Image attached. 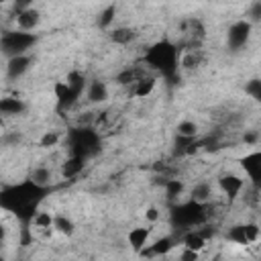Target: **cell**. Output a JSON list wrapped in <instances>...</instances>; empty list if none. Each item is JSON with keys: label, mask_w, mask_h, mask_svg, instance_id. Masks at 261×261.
<instances>
[{"label": "cell", "mask_w": 261, "mask_h": 261, "mask_svg": "<svg viewBox=\"0 0 261 261\" xmlns=\"http://www.w3.org/2000/svg\"><path fill=\"white\" fill-rule=\"evenodd\" d=\"M47 194L49 186H39L29 177L20 184L4 186L0 190V206L12 212L20 220V224H33V218L37 216V206Z\"/></svg>", "instance_id": "6da1fadb"}, {"label": "cell", "mask_w": 261, "mask_h": 261, "mask_svg": "<svg viewBox=\"0 0 261 261\" xmlns=\"http://www.w3.org/2000/svg\"><path fill=\"white\" fill-rule=\"evenodd\" d=\"M145 63L149 67H153L157 73L163 75V80H167V84H177L179 75V49L175 43L161 39L157 43H153L147 53H145Z\"/></svg>", "instance_id": "7a4b0ae2"}, {"label": "cell", "mask_w": 261, "mask_h": 261, "mask_svg": "<svg viewBox=\"0 0 261 261\" xmlns=\"http://www.w3.org/2000/svg\"><path fill=\"white\" fill-rule=\"evenodd\" d=\"M169 220H171V226L173 228L188 232L192 228L202 226L208 220V206H206V202H198V200H192L190 198L188 202H181V204H173L171 206Z\"/></svg>", "instance_id": "3957f363"}, {"label": "cell", "mask_w": 261, "mask_h": 261, "mask_svg": "<svg viewBox=\"0 0 261 261\" xmlns=\"http://www.w3.org/2000/svg\"><path fill=\"white\" fill-rule=\"evenodd\" d=\"M67 145H69L71 155H82V157L90 159L96 153H100L102 139H100V135H98L96 128L82 124V126L69 128V133H67Z\"/></svg>", "instance_id": "277c9868"}, {"label": "cell", "mask_w": 261, "mask_h": 261, "mask_svg": "<svg viewBox=\"0 0 261 261\" xmlns=\"http://www.w3.org/2000/svg\"><path fill=\"white\" fill-rule=\"evenodd\" d=\"M37 43V35L31 31H4L0 37V47L6 57L24 55Z\"/></svg>", "instance_id": "5b68a950"}, {"label": "cell", "mask_w": 261, "mask_h": 261, "mask_svg": "<svg viewBox=\"0 0 261 261\" xmlns=\"http://www.w3.org/2000/svg\"><path fill=\"white\" fill-rule=\"evenodd\" d=\"M249 37H251V22L249 20H237L234 24L228 27V33H226V47L237 53L241 51L247 43H249Z\"/></svg>", "instance_id": "8992f818"}, {"label": "cell", "mask_w": 261, "mask_h": 261, "mask_svg": "<svg viewBox=\"0 0 261 261\" xmlns=\"http://www.w3.org/2000/svg\"><path fill=\"white\" fill-rule=\"evenodd\" d=\"M243 171L247 173L253 190H261V151H251L239 159Z\"/></svg>", "instance_id": "52a82bcc"}, {"label": "cell", "mask_w": 261, "mask_h": 261, "mask_svg": "<svg viewBox=\"0 0 261 261\" xmlns=\"http://www.w3.org/2000/svg\"><path fill=\"white\" fill-rule=\"evenodd\" d=\"M31 63H33V59H31L27 53H24V55L8 57V63H6V75H8V80H16V77H20L22 73H27L29 67H31Z\"/></svg>", "instance_id": "ba28073f"}, {"label": "cell", "mask_w": 261, "mask_h": 261, "mask_svg": "<svg viewBox=\"0 0 261 261\" xmlns=\"http://www.w3.org/2000/svg\"><path fill=\"white\" fill-rule=\"evenodd\" d=\"M53 92H55V98H57V110H65V108H69V106L80 98V96L73 94V90L69 88L67 82H55Z\"/></svg>", "instance_id": "9c48e42d"}, {"label": "cell", "mask_w": 261, "mask_h": 261, "mask_svg": "<svg viewBox=\"0 0 261 261\" xmlns=\"http://www.w3.org/2000/svg\"><path fill=\"white\" fill-rule=\"evenodd\" d=\"M202 143L196 141V137H188V135H175L173 141V157H184V155H192Z\"/></svg>", "instance_id": "30bf717a"}, {"label": "cell", "mask_w": 261, "mask_h": 261, "mask_svg": "<svg viewBox=\"0 0 261 261\" xmlns=\"http://www.w3.org/2000/svg\"><path fill=\"white\" fill-rule=\"evenodd\" d=\"M218 186H220V190H222L230 200H234V198L239 196V192L243 190L245 181H243L239 175H234V173H224V175H220Z\"/></svg>", "instance_id": "8fae6325"}, {"label": "cell", "mask_w": 261, "mask_h": 261, "mask_svg": "<svg viewBox=\"0 0 261 261\" xmlns=\"http://www.w3.org/2000/svg\"><path fill=\"white\" fill-rule=\"evenodd\" d=\"M39 20H41V14H39V10H35L33 6L20 8L18 14H16V22H18V27H20L22 31H33V29L39 24Z\"/></svg>", "instance_id": "7c38bea8"}, {"label": "cell", "mask_w": 261, "mask_h": 261, "mask_svg": "<svg viewBox=\"0 0 261 261\" xmlns=\"http://www.w3.org/2000/svg\"><path fill=\"white\" fill-rule=\"evenodd\" d=\"M149 234H151V230H149L147 226H137V228H133V230L128 232V237H126L130 249H133L135 253H141V251L145 249L147 241H149Z\"/></svg>", "instance_id": "4fadbf2b"}, {"label": "cell", "mask_w": 261, "mask_h": 261, "mask_svg": "<svg viewBox=\"0 0 261 261\" xmlns=\"http://www.w3.org/2000/svg\"><path fill=\"white\" fill-rule=\"evenodd\" d=\"M24 102L20 98H2L0 100V112L4 116H16V114H22L24 112Z\"/></svg>", "instance_id": "5bb4252c"}, {"label": "cell", "mask_w": 261, "mask_h": 261, "mask_svg": "<svg viewBox=\"0 0 261 261\" xmlns=\"http://www.w3.org/2000/svg\"><path fill=\"white\" fill-rule=\"evenodd\" d=\"M108 37H110V41L116 43V45H128V43L137 37V33H135V29H130V27H116V29L110 31Z\"/></svg>", "instance_id": "9a60e30c"}, {"label": "cell", "mask_w": 261, "mask_h": 261, "mask_svg": "<svg viewBox=\"0 0 261 261\" xmlns=\"http://www.w3.org/2000/svg\"><path fill=\"white\" fill-rule=\"evenodd\" d=\"M84 165H86V157H82V155H71V157L63 163V167H61L63 177H75V175L84 169Z\"/></svg>", "instance_id": "2e32d148"}, {"label": "cell", "mask_w": 261, "mask_h": 261, "mask_svg": "<svg viewBox=\"0 0 261 261\" xmlns=\"http://www.w3.org/2000/svg\"><path fill=\"white\" fill-rule=\"evenodd\" d=\"M106 98H108V88H106V84L100 82V80L90 82V86H88V100H90V102H104Z\"/></svg>", "instance_id": "e0dca14e"}, {"label": "cell", "mask_w": 261, "mask_h": 261, "mask_svg": "<svg viewBox=\"0 0 261 261\" xmlns=\"http://www.w3.org/2000/svg\"><path fill=\"white\" fill-rule=\"evenodd\" d=\"M204 245H206V237L198 228H192V230H188L184 234V247L194 249V251H200V249H204Z\"/></svg>", "instance_id": "ac0fdd59"}, {"label": "cell", "mask_w": 261, "mask_h": 261, "mask_svg": "<svg viewBox=\"0 0 261 261\" xmlns=\"http://www.w3.org/2000/svg\"><path fill=\"white\" fill-rule=\"evenodd\" d=\"M155 88V77H147V75H141L137 82H135V96L139 98H147Z\"/></svg>", "instance_id": "d6986e66"}, {"label": "cell", "mask_w": 261, "mask_h": 261, "mask_svg": "<svg viewBox=\"0 0 261 261\" xmlns=\"http://www.w3.org/2000/svg\"><path fill=\"white\" fill-rule=\"evenodd\" d=\"M171 247H173V241H171L169 237H163V239H157V241L149 247V251H141V255H163V253H167Z\"/></svg>", "instance_id": "ffe728a7"}, {"label": "cell", "mask_w": 261, "mask_h": 261, "mask_svg": "<svg viewBox=\"0 0 261 261\" xmlns=\"http://www.w3.org/2000/svg\"><path fill=\"white\" fill-rule=\"evenodd\" d=\"M226 239L232 241V243H237V245H247V243H251L249 237H247L245 224H234V226H230L228 232H226Z\"/></svg>", "instance_id": "44dd1931"}, {"label": "cell", "mask_w": 261, "mask_h": 261, "mask_svg": "<svg viewBox=\"0 0 261 261\" xmlns=\"http://www.w3.org/2000/svg\"><path fill=\"white\" fill-rule=\"evenodd\" d=\"M65 82L69 84V88L73 90L75 96H80V94L84 92V88H86V77H84V73H80V71H69L67 77H65Z\"/></svg>", "instance_id": "7402d4cb"}, {"label": "cell", "mask_w": 261, "mask_h": 261, "mask_svg": "<svg viewBox=\"0 0 261 261\" xmlns=\"http://www.w3.org/2000/svg\"><path fill=\"white\" fill-rule=\"evenodd\" d=\"M53 228H55L57 232L65 234V237L73 234V222H71L67 216H63V214H57V216H53Z\"/></svg>", "instance_id": "603a6c76"}, {"label": "cell", "mask_w": 261, "mask_h": 261, "mask_svg": "<svg viewBox=\"0 0 261 261\" xmlns=\"http://www.w3.org/2000/svg\"><path fill=\"white\" fill-rule=\"evenodd\" d=\"M139 77H141V71H137V69H133V67H126V69H122V71L116 75V84L128 86V84H135Z\"/></svg>", "instance_id": "cb8c5ba5"}, {"label": "cell", "mask_w": 261, "mask_h": 261, "mask_svg": "<svg viewBox=\"0 0 261 261\" xmlns=\"http://www.w3.org/2000/svg\"><path fill=\"white\" fill-rule=\"evenodd\" d=\"M192 200H198V202H206L210 198V184L206 181H200L192 188V194H190Z\"/></svg>", "instance_id": "d4e9b609"}, {"label": "cell", "mask_w": 261, "mask_h": 261, "mask_svg": "<svg viewBox=\"0 0 261 261\" xmlns=\"http://www.w3.org/2000/svg\"><path fill=\"white\" fill-rule=\"evenodd\" d=\"M114 14H116V6H114V4L106 6V8L100 12V16H98V27H100V29H108V27L114 22Z\"/></svg>", "instance_id": "484cf974"}, {"label": "cell", "mask_w": 261, "mask_h": 261, "mask_svg": "<svg viewBox=\"0 0 261 261\" xmlns=\"http://www.w3.org/2000/svg\"><path fill=\"white\" fill-rule=\"evenodd\" d=\"M29 177H31L35 184H39V186H49V181H51V171H49L47 167H35Z\"/></svg>", "instance_id": "4316f807"}, {"label": "cell", "mask_w": 261, "mask_h": 261, "mask_svg": "<svg viewBox=\"0 0 261 261\" xmlns=\"http://www.w3.org/2000/svg\"><path fill=\"white\" fill-rule=\"evenodd\" d=\"M245 92H247V96H251L255 102L261 104V80H259V77L249 80L247 86H245Z\"/></svg>", "instance_id": "83f0119b"}, {"label": "cell", "mask_w": 261, "mask_h": 261, "mask_svg": "<svg viewBox=\"0 0 261 261\" xmlns=\"http://www.w3.org/2000/svg\"><path fill=\"white\" fill-rule=\"evenodd\" d=\"M181 192H184V184L179 179H167L165 181V194L169 200H175Z\"/></svg>", "instance_id": "f1b7e54d"}, {"label": "cell", "mask_w": 261, "mask_h": 261, "mask_svg": "<svg viewBox=\"0 0 261 261\" xmlns=\"http://www.w3.org/2000/svg\"><path fill=\"white\" fill-rule=\"evenodd\" d=\"M33 224H35L37 228L47 230V228H51V226H53V216H51L49 212H37V216L33 218Z\"/></svg>", "instance_id": "f546056e"}, {"label": "cell", "mask_w": 261, "mask_h": 261, "mask_svg": "<svg viewBox=\"0 0 261 261\" xmlns=\"http://www.w3.org/2000/svg\"><path fill=\"white\" fill-rule=\"evenodd\" d=\"M177 133H179V135H188V137H196L198 126H196V122H192V120H181V122L177 124Z\"/></svg>", "instance_id": "4dcf8cb0"}, {"label": "cell", "mask_w": 261, "mask_h": 261, "mask_svg": "<svg viewBox=\"0 0 261 261\" xmlns=\"http://www.w3.org/2000/svg\"><path fill=\"white\" fill-rule=\"evenodd\" d=\"M261 20V0H255L249 6V22H259Z\"/></svg>", "instance_id": "1f68e13d"}, {"label": "cell", "mask_w": 261, "mask_h": 261, "mask_svg": "<svg viewBox=\"0 0 261 261\" xmlns=\"http://www.w3.org/2000/svg\"><path fill=\"white\" fill-rule=\"evenodd\" d=\"M59 141V137H57V133H53V130H49V133H45L43 137H41V147H53L55 143Z\"/></svg>", "instance_id": "d6a6232c"}, {"label": "cell", "mask_w": 261, "mask_h": 261, "mask_svg": "<svg viewBox=\"0 0 261 261\" xmlns=\"http://www.w3.org/2000/svg\"><path fill=\"white\" fill-rule=\"evenodd\" d=\"M245 230H247V237H249L251 243L259 239V226L257 224H245Z\"/></svg>", "instance_id": "836d02e7"}, {"label": "cell", "mask_w": 261, "mask_h": 261, "mask_svg": "<svg viewBox=\"0 0 261 261\" xmlns=\"http://www.w3.org/2000/svg\"><path fill=\"white\" fill-rule=\"evenodd\" d=\"M18 141H20V135H18V133H12V135H6V137L2 139V143H4V145H10V143H14V145H16Z\"/></svg>", "instance_id": "e575fe53"}, {"label": "cell", "mask_w": 261, "mask_h": 261, "mask_svg": "<svg viewBox=\"0 0 261 261\" xmlns=\"http://www.w3.org/2000/svg\"><path fill=\"white\" fill-rule=\"evenodd\" d=\"M14 2H16V6H18V10H20V8H29V6H33L35 0H14Z\"/></svg>", "instance_id": "d590c367"}, {"label": "cell", "mask_w": 261, "mask_h": 261, "mask_svg": "<svg viewBox=\"0 0 261 261\" xmlns=\"http://www.w3.org/2000/svg\"><path fill=\"white\" fill-rule=\"evenodd\" d=\"M243 141H245V143H255V141H257V135H255V133H247V135L243 137Z\"/></svg>", "instance_id": "8d00e7d4"}, {"label": "cell", "mask_w": 261, "mask_h": 261, "mask_svg": "<svg viewBox=\"0 0 261 261\" xmlns=\"http://www.w3.org/2000/svg\"><path fill=\"white\" fill-rule=\"evenodd\" d=\"M147 218H149V220H155V218H157V210H155V208L147 210Z\"/></svg>", "instance_id": "74e56055"}, {"label": "cell", "mask_w": 261, "mask_h": 261, "mask_svg": "<svg viewBox=\"0 0 261 261\" xmlns=\"http://www.w3.org/2000/svg\"><path fill=\"white\" fill-rule=\"evenodd\" d=\"M0 2H8V0H0Z\"/></svg>", "instance_id": "f35d334b"}]
</instances>
